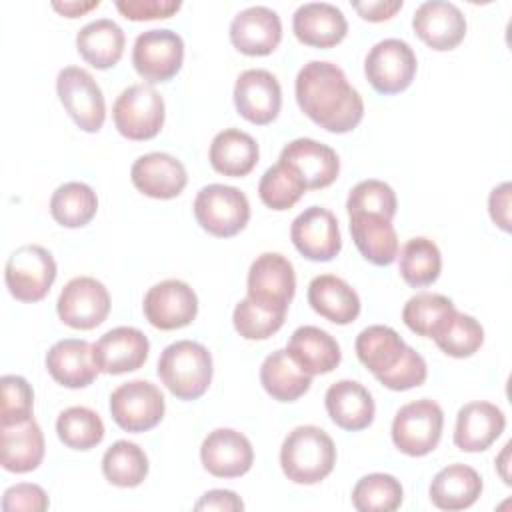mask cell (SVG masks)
Returning a JSON list of instances; mask_svg holds the SVG:
<instances>
[{"label": "cell", "mask_w": 512, "mask_h": 512, "mask_svg": "<svg viewBox=\"0 0 512 512\" xmlns=\"http://www.w3.org/2000/svg\"><path fill=\"white\" fill-rule=\"evenodd\" d=\"M200 460L204 470L216 478H238L252 468L254 450L242 432L216 428L204 438Z\"/></svg>", "instance_id": "obj_19"}, {"label": "cell", "mask_w": 512, "mask_h": 512, "mask_svg": "<svg viewBox=\"0 0 512 512\" xmlns=\"http://www.w3.org/2000/svg\"><path fill=\"white\" fill-rule=\"evenodd\" d=\"M56 92L76 122L84 132H98L106 120V102L104 94L94 80V76L80 66H66L58 72Z\"/></svg>", "instance_id": "obj_9"}, {"label": "cell", "mask_w": 512, "mask_h": 512, "mask_svg": "<svg viewBox=\"0 0 512 512\" xmlns=\"http://www.w3.org/2000/svg\"><path fill=\"white\" fill-rule=\"evenodd\" d=\"M402 498L400 480L384 472L362 476L352 490V506L358 512H392L400 508Z\"/></svg>", "instance_id": "obj_41"}, {"label": "cell", "mask_w": 512, "mask_h": 512, "mask_svg": "<svg viewBox=\"0 0 512 512\" xmlns=\"http://www.w3.org/2000/svg\"><path fill=\"white\" fill-rule=\"evenodd\" d=\"M98 210L96 192L84 182L60 184L50 198L52 218L66 228L86 226Z\"/></svg>", "instance_id": "obj_38"}, {"label": "cell", "mask_w": 512, "mask_h": 512, "mask_svg": "<svg viewBox=\"0 0 512 512\" xmlns=\"http://www.w3.org/2000/svg\"><path fill=\"white\" fill-rule=\"evenodd\" d=\"M100 0H90V2H52V8L66 16V18H78L86 12H90L92 8H98Z\"/></svg>", "instance_id": "obj_53"}, {"label": "cell", "mask_w": 512, "mask_h": 512, "mask_svg": "<svg viewBox=\"0 0 512 512\" xmlns=\"http://www.w3.org/2000/svg\"><path fill=\"white\" fill-rule=\"evenodd\" d=\"M48 374L66 388H86L98 376L92 344L80 338L58 340L46 354Z\"/></svg>", "instance_id": "obj_26"}, {"label": "cell", "mask_w": 512, "mask_h": 512, "mask_svg": "<svg viewBox=\"0 0 512 512\" xmlns=\"http://www.w3.org/2000/svg\"><path fill=\"white\" fill-rule=\"evenodd\" d=\"M56 310L66 326L76 330H92L108 318V288L92 276H76L62 288Z\"/></svg>", "instance_id": "obj_12"}, {"label": "cell", "mask_w": 512, "mask_h": 512, "mask_svg": "<svg viewBox=\"0 0 512 512\" xmlns=\"http://www.w3.org/2000/svg\"><path fill=\"white\" fill-rule=\"evenodd\" d=\"M444 428V412L438 402L422 398L404 404L392 420V442L406 456L430 454Z\"/></svg>", "instance_id": "obj_6"}, {"label": "cell", "mask_w": 512, "mask_h": 512, "mask_svg": "<svg viewBox=\"0 0 512 512\" xmlns=\"http://www.w3.org/2000/svg\"><path fill=\"white\" fill-rule=\"evenodd\" d=\"M286 352L310 376L328 374L342 360L336 338L318 326L296 328L288 340Z\"/></svg>", "instance_id": "obj_28"}, {"label": "cell", "mask_w": 512, "mask_h": 512, "mask_svg": "<svg viewBox=\"0 0 512 512\" xmlns=\"http://www.w3.org/2000/svg\"><path fill=\"white\" fill-rule=\"evenodd\" d=\"M336 464L334 440L318 426H296L282 442L280 466L294 484H318Z\"/></svg>", "instance_id": "obj_2"}, {"label": "cell", "mask_w": 512, "mask_h": 512, "mask_svg": "<svg viewBox=\"0 0 512 512\" xmlns=\"http://www.w3.org/2000/svg\"><path fill=\"white\" fill-rule=\"evenodd\" d=\"M412 28L416 36L432 50H454L466 36V18L462 10L446 0L422 2L414 16Z\"/></svg>", "instance_id": "obj_18"}, {"label": "cell", "mask_w": 512, "mask_h": 512, "mask_svg": "<svg viewBox=\"0 0 512 512\" xmlns=\"http://www.w3.org/2000/svg\"><path fill=\"white\" fill-rule=\"evenodd\" d=\"M482 486V478L472 466L450 464L432 478L430 500L440 510H464L480 498Z\"/></svg>", "instance_id": "obj_32"}, {"label": "cell", "mask_w": 512, "mask_h": 512, "mask_svg": "<svg viewBox=\"0 0 512 512\" xmlns=\"http://www.w3.org/2000/svg\"><path fill=\"white\" fill-rule=\"evenodd\" d=\"M294 36L314 48H332L346 38L348 22L340 8L328 2H306L292 16Z\"/></svg>", "instance_id": "obj_25"}, {"label": "cell", "mask_w": 512, "mask_h": 512, "mask_svg": "<svg viewBox=\"0 0 512 512\" xmlns=\"http://www.w3.org/2000/svg\"><path fill=\"white\" fill-rule=\"evenodd\" d=\"M194 218L216 238L236 236L250 220V202L244 192L226 184H208L194 198Z\"/></svg>", "instance_id": "obj_4"}, {"label": "cell", "mask_w": 512, "mask_h": 512, "mask_svg": "<svg viewBox=\"0 0 512 512\" xmlns=\"http://www.w3.org/2000/svg\"><path fill=\"white\" fill-rule=\"evenodd\" d=\"M258 144L256 140L238 128H226L212 138L210 144V164L216 172L232 178H242L254 170L258 164Z\"/></svg>", "instance_id": "obj_34"}, {"label": "cell", "mask_w": 512, "mask_h": 512, "mask_svg": "<svg viewBox=\"0 0 512 512\" xmlns=\"http://www.w3.org/2000/svg\"><path fill=\"white\" fill-rule=\"evenodd\" d=\"M184 62V40L168 28H152L136 36L132 66L150 84L168 82Z\"/></svg>", "instance_id": "obj_10"}, {"label": "cell", "mask_w": 512, "mask_h": 512, "mask_svg": "<svg viewBox=\"0 0 512 512\" xmlns=\"http://www.w3.org/2000/svg\"><path fill=\"white\" fill-rule=\"evenodd\" d=\"M94 362L104 374H126L144 366L150 342L142 330L134 326H118L102 334L94 344Z\"/></svg>", "instance_id": "obj_17"}, {"label": "cell", "mask_w": 512, "mask_h": 512, "mask_svg": "<svg viewBox=\"0 0 512 512\" xmlns=\"http://www.w3.org/2000/svg\"><path fill=\"white\" fill-rule=\"evenodd\" d=\"M508 456H510V442L504 444L500 456L496 458V468H498V472H500V476L506 484H510V476H508V470H506L508 468Z\"/></svg>", "instance_id": "obj_54"}, {"label": "cell", "mask_w": 512, "mask_h": 512, "mask_svg": "<svg viewBox=\"0 0 512 512\" xmlns=\"http://www.w3.org/2000/svg\"><path fill=\"white\" fill-rule=\"evenodd\" d=\"M4 280L16 300L38 302L56 280L54 256L38 244H24L8 256Z\"/></svg>", "instance_id": "obj_7"}, {"label": "cell", "mask_w": 512, "mask_h": 512, "mask_svg": "<svg viewBox=\"0 0 512 512\" xmlns=\"http://www.w3.org/2000/svg\"><path fill=\"white\" fill-rule=\"evenodd\" d=\"M350 234L358 252L374 266H390L398 258V236L392 220L376 214L350 216Z\"/></svg>", "instance_id": "obj_31"}, {"label": "cell", "mask_w": 512, "mask_h": 512, "mask_svg": "<svg viewBox=\"0 0 512 512\" xmlns=\"http://www.w3.org/2000/svg\"><path fill=\"white\" fill-rule=\"evenodd\" d=\"M296 102L320 128L332 134L354 130L364 116V100L344 70L326 60H310L296 76Z\"/></svg>", "instance_id": "obj_1"}, {"label": "cell", "mask_w": 512, "mask_h": 512, "mask_svg": "<svg viewBox=\"0 0 512 512\" xmlns=\"http://www.w3.org/2000/svg\"><path fill=\"white\" fill-rule=\"evenodd\" d=\"M130 178L138 192L156 200L176 198L188 182L184 164L166 152H150L136 158Z\"/></svg>", "instance_id": "obj_22"}, {"label": "cell", "mask_w": 512, "mask_h": 512, "mask_svg": "<svg viewBox=\"0 0 512 512\" xmlns=\"http://www.w3.org/2000/svg\"><path fill=\"white\" fill-rule=\"evenodd\" d=\"M56 432L64 446L72 450H90L102 442L104 422L86 406H70L60 412Z\"/></svg>", "instance_id": "obj_40"}, {"label": "cell", "mask_w": 512, "mask_h": 512, "mask_svg": "<svg viewBox=\"0 0 512 512\" xmlns=\"http://www.w3.org/2000/svg\"><path fill=\"white\" fill-rule=\"evenodd\" d=\"M248 298L288 310L296 292V274L292 262L278 252L260 254L248 270Z\"/></svg>", "instance_id": "obj_15"}, {"label": "cell", "mask_w": 512, "mask_h": 512, "mask_svg": "<svg viewBox=\"0 0 512 512\" xmlns=\"http://www.w3.org/2000/svg\"><path fill=\"white\" fill-rule=\"evenodd\" d=\"M278 160L290 164L302 176L306 190L330 186L340 172V160L334 148L312 138H296L288 142Z\"/></svg>", "instance_id": "obj_23"}, {"label": "cell", "mask_w": 512, "mask_h": 512, "mask_svg": "<svg viewBox=\"0 0 512 512\" xmlns=\"http://www.w3.org/2000/svg\"><path fill=\"white\" fill-rule=\"evenodd\" d=\"M324 404L330 420L348 432L368 428L376 412L372 394L356 380H338L330 384Z\"/></svg>", "instance_id": "obj_27"}, {"label": "cell", "mask_w": 512, "mask_h": 512, "mask_svg": "<svg viewBox=\"0 0 512 512\" xmlns=\"http://www.w3.org/2000/svg\"><path fill=\"white\" fill-rule=\"evenodd\" d=\"M418 60L408 42L384 38L376 42L364 60V74L370 86L380 94L404 92L416 76Z\"/></svg>", "instance_id": "obj_8"}, {"label": "cell", "mask_w": 512, "mask_h": 512, "mask_svg": "<svg viewBox=\"0 0 512 512\" xmlns=\"http://www.w3.org/2000/svg\"><path fill=\"white\" fill-rule=\"evenodd\" d=\"M290 238L294 248L314 262H328L342 250L338 220L320 206H310L292 220Z\"/></svg>", "instance_id": "obj_14"}, {"label": "cell", "mask_w": 512, "mask_h": 512, "mask_svg": "<svg viewBox=\"0 0 512 512\" xmlns=\"http://www.w3.org/2000/svg\"><path fill=\"white\" fill-rule=\"evenodd\" d=\"M48 504L50 502H48L44 488H40L38 484H28V482L10 486L2 496L4 512H16V510L44 512L48 508Z\"/></svg>", "instance_id": "obj_49"}, {"label": "cell", "mask_w": 512, "mask_h": 512, "mask_svg": "<svg viewBox=\"0 0 512 512\" xmlns=\"http://www.w3.org/2000/svg\"><path fill=\"white\" fill-rule=\"evenodd\" d=\"M166 118V106L160 92L150 84H132L120 92L112 106L116 130L128 140L154 138Z\"/></svg>", "instance_id": "obj_5"}, {"label": "cell", "mask_w": 512, "mask_h": 512, "mask_svg": "<svg viewBox=\"0 0 512 512\" xmlns=\"http://www.w3.org/2000/svg\"><path fill=\"white\" fill-rule=\"evenodd\" d=\"M308 304L316 314L334 322L350 324L360 314V298L356 290L334 274H320L308 284Z\"/></svg>", "instance_id": "obj_29"}, {"label": "cell", "mask_w": 512, "mask_h": 512, "mask_svg": "<svg viewBox=\"0 0 512 512\" xmlns=\"http://www.w3.org/2000/svg\"><path fill=\"white\" fill-rule=\"evenodd\" d=\"M114 4L124 18L134 22L170 18L182 8L178 0H116Z\"/></svg>", "instance_id": "obj_48"}, {"label": "cell", "mask_w": 512, "mask_h": 512, "mask_svg": "<svg viewBox=\"0 0 512 512\" xmlns=\"http://www.w3.org/2000/svg\"><path fill=\"white\" fill-rule=\"evenodd\" d=\"M510 196H512L510 182H502L488 196L490 218L504 232H510Z\"/></svg>", "instance_id": "obj_50"}, {"label": "cell", "mask_w": 512, "mask_h": 512, "mask_svg": "<svg viewBox=\"0 0 512 512\" xmlns=\"http://www.w3.org/2000/svg\"><path fill=\"white\" fill-rule=\"evenodd\" d=\"M282 40L280 16L266 6L240 10L230 22V42L246 56H268Z\"/></svg>", "instance_id": "obj_20"}, {"label": "cell", "mask_w": 512, "mask_h": 512, "mask_svg": "<svg viewBox=\"0 0 512 512\" xmlns=\"http://www.w3.org/2000/svg\"><path fill=\"white\" fill-rule=\"evenodd\" d=\"M398 270L402 280L414 288L436 282L442 270V256L436 242L426 236L410 238L398 250Z\"/></svg>", "instance_id": "obj_37"}, {"label": "cell", "mask_w": 512, "mask_h": 512, "mask_svg": "<svg viewBox=\"0 0 512 512\" xmlns=\"http://www.w3.org/2000/svg\"><path fill=\"white\" fill-rule=\"evenodd\" d=\"M234 106L248 122L258 126L270 124L282 106L280 82L268 70H244L234 84Z\"/></svg>", "instance_id": "obj_16"}, {"label": "cell", "mask_w": 512, "mask_h": 512, "mask_svg": "<svg viewBox=\"0 0 512 512\" xmlns=\"http://www.w3.org/2000/svg\"><path fill=\"white\" fill-rule=\"evenodd\" d=\"M124 46V30L110 18L92 20L76 34L78 54L84 58V62L98 70L116 66L124 54Z\"/></svg>", "instance_id": "obj_33"}, {"label": "cell", "mask_w": 512, "mask_h": 512, "mask_svg": "<svg viewBox=\"0 0 512 512\" xmlns=\"http://www.w3.org/2000/svg\"><path fill=\"white\" fill-rule=\"evenodd\" d=\"M436 346L452 358H468L476 354L484 342V328L468 314L456 310L448 324L434 338Z\"/></svg>", "instance_id": "obj_44"}, {"label": "cell", "mask_w": 512, "mask_h": 512, "mask_svg": "<svg viewBox=\"0 0 512 512\" xmlns=\"http://www.w3.org/2000/svg\"><path fill=\"white\" fill-rule=\"evenodd\" d=\"M454 314V302L448 296L434 292H418L408 298L402 308L404 324L424 338H436Z\"/></svg>", "instance_id": "obj_36"}, {"label": "cell", "mask_w": 512, "mask_h": 512, "mask_svg": "<svg viewBox=\"0 0 512 512\" xmlns=\"http://www.w3.org/2000/svg\"><path fill=\"white\" fill-rule=\"evenodd\" d=\"M396 192L392 190L390 184L376 180V178H368L358 182L346 200V210L348 216L354 214H376L382 216L386 220H392L396 216Z\"/></svg>", "instance_id": "obj_45"}, {"label": "cell", "mask_w": 512, "mask_h": 512, "mask_svg": "<svg viewBox=\"0 0 512 512\" xmlns=\"http://www.w3.org/2000/svg\"><path fill=\"white\" fill-rule=\"evenodd\" d=\"M44 458V434L34 416L0 422V464L14 474L36 470Z\"/></svg>", "instance_id": "obj_21"}, {"label": "cell", "mask_w": 512, "mask_h": 512, "mask_svg": "<svg viewBox=\"0 0 512 512\" xmlns=\"http://www.w3.org/2000/svg\"><path fill=\"white\" fill-rule=\"evenodd\" d=\"M142 308L154 328L178 330L196 318L198 296L186 282L170 278L148 288Z\"/></svg>", "instance_id": "obj_13"}, {"label": "cell", "mask_w": 512, "mask_h": 512, "mask_svg": "<svg viewBox=\"0 0 512 512\" xmlns=\"http://www.w3.org/2000/svg\"><path fill=\"white\" fill-rule=\"evenodd\" d=\"M352 8L368 22L390 20L400 8L402 0H376V2H352Z\"/></svg>", "instance_id": "obj_52"}, {"label": "cell", "mask_w": 512, "mask_h": 512, "mask_svg": "<svg viewBox=\"0 0 512 512\" xmlns=\"http://www.w3.org/2000/svg\"><path fill=\"white\" fill-rule=\"evenodd\" d=\"M264 390L278 402H294L310 390L312 376L304 372L286 350H274L260 366Z\"/></svg>", "instance_id": "obj_35"}, {"label": "cell", "mask_w": 512, "mask_h": 512, "mask_svg": "<svg viewBox=\"0 0 512 512\" xmlns=\"http://www.w3.org/2000/svg\"><path fill=\"white\" fill-rule=\"evenodd\" d=\"M196 510H220V512H240L244 510V502L232 490H208L196 504Z\"/></svg>", "instance_id": "obj_51"}, {"label": "cell", "mask_w": 512, "mask_h": 512, "mask_svg": "<svg viewBox=\"0 0 512 512\" xmlns=\"http://www.w3.org/2000/svg\"><path fill=\"white\" fill-rule=\"evenodd\" d=\"M504 428L506 416L496 404L484 400L468 402L458 410L454 444L462 452H484L500 438Z\"/></svg>", "instance_id": "obj_24"}, {"label": "cell", "mask_w": 512, "mask_h": 512, "mask_svg": "<svg viewBox=\"0 0 512 512\" xmlns=\"http://www.w3.org/2000/svg\"><path fill=\"white\" fill-rule=\"evenodd\" d=\"M102 474L120 488L140 486L148 476V456L138 444L118 440L102 456Z\"/></svg>", "instance_id": "obj_39"}, {"label": "cell", "mask_w": 512, "mask_h": 512, "mask_svg": "<svg viewBox=\"0 0 512 512\" xmlns=\"http://www.w3.org/2000/svg\"><path fill=\"white\" fill-rule=\"evenodd\" d=\"M426 376H428L426 360L414 348H408V354L404 356V360L390 374L378 378V382L390 390L402 392V390H410L424 384Z\"/></svg>", "instance_id": "obj_47"}, {"label": "cell", "mask_w": 512, "mask_h": 512, "mask_svg": "<svg viewBox=\"0 0 512 512\" xmlns=\"http://www.w3.org/2000/svg\"><path fill=\"white\" fill-rule=\"evenodd\" d=\"M306 192V184L302 176L286 162L278 160L270 166L258 184L260 200L272 210H288L292 208L302 194Z\"/></svg>", "instance_id": "obj_42"}, {"label": "cell", "mask_w": 512, "mask_h": 512, "mask_svg": "<svg viewBox=\"0 0 512 512\" xmlns=\"http://www.w3.org/2000/svg\"><path fill=\"white\" fill-rule=\"evenodd\" d=\"M286 318V310L274 308L252 298H244L236 304L232 322L236 332L246 340H266L276 334Z\"/></svg>", "instance_id": "obj_43"}, {"label": "cell", "mask_w": 512, "mask_h": 512, "mask_svg": "<svg viewBox=\"0 0 512 512\" xmlns=\"http://www.w3.org/2000/svg\"><path fill=\"white\" fill-rule=\"evenodd\" d=\"M354 346L358 360L376 376V380L390 374L404 360L410 348L394 328L382 324L364 328L356 336Z\"/></svg>", "instance_id": "obj_30"}, {"label": "cell", "mask_w": 512, "mask_h": 512, "mask_svg": "<svg viewBox=\"0 0 512 512\" xmlns=\"http://www.w3.org/2000/svg\"><path fill=\"white\" fill-rule=\"evenodd\" d=\"M212 356L192 340L168 344L158 358V376L178 400H198L212 382Z\"/></svg>", "instance_id": "obj_3"}, {"label": "cell", "mask_w": 512, "mask_h": 512, "mask_svg": "<svg viewBox=\"0 0 512 512\" xmlns=\"http://www.w3.org/2000/svg\"><path fill=\"white\" fill-rule=\"evenodd\" d=\"M166 402L160 388L148 380L120 384L110 394L112 420L126 432H146L164 418Z\"/></svg>", "instance_id": "obj_11"}, {"label": "cell", "mask_w": 512, "mask_h": 512, "mask_svg": "<svg viewBox=\"0 0 512 512\" xmlns=\"http://www.w3.org/2000/svg\"><path fill=\"white\" fill-rule=\"evenodd\" d=\"M2 400H0V422H14L32 416L34 392L26 378L16 374H6L0 380Z\"/></svg>", "instance_id": "obj_46"}]
</instances>
